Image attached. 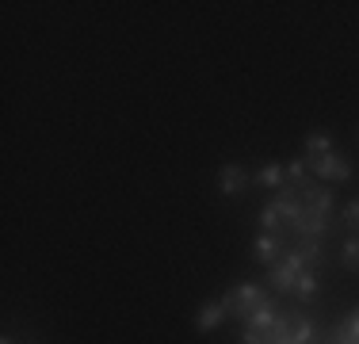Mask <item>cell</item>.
Listing matches in <instances>:
<instances>
[{
	"label": "cell",
	"mask_w": 359,
	"mask_h": 344,
	"mask_svg": "<svg viewBox=\"0 0 359 344\" xmlns=\"http://www.w3.org/2000/svg\"><path fill=\"white\" fill-rule=\"evenodd\" d=\"M264 303H268V295H264L256 283H237L233 291H226V295H222V306H226V314L245 317V322H249V314H252V310H260Z\"/></svg>",
	"instance_id": "1"
},
{
	"label": "cell",
	"mask_w": 359,
	"mask_h": 344,
	"mask_svg": "<svg viewBox=\"0 0 359 344\" xmlns=\"http://www.w3.org/2000/svg\"><path fill=\"white\" fill-rule=\"evenodd\" d=\"M268 337L279 340V344H310L313 340V325H310V317H302L294 310V314H279L276 317V325H271Z\"/></svg>",
	"instance_id": "2"
},
{
	"label": "cell",
	"mask_w": 359,
	"mask_h": 344,
	"mask_svg": "<svg viewBox=\"0 0 359 344\" xmlns=\"http://www.w3.org/2000/svg\"><path fill=\"white\" fill-rule=\"evenodd\" d=\"M310 168L318 172L321 180H332V184H344V180L352 176V165H348L340 153H325V157H313Z\"/></svg>",
	"instance_id": "3"
},
{
	"label": "cell",
	"mask_w": 359,
	"mask_h": 344,
	"mask_svg": "<svg viewBox=\"0 0 359 344\" xmlns=\"http://www.w3.org/2000/svg\"><path fill=\"white\" fill-rule=\"evenodd\" d=\"M271 206H276V211L283 214V218H290V222H294L298 214L306 211V203H302V187H294V184H283V187L276 192V203H271Z\"/></svg>",
	"instance_id": "4"
},
{
	"label": "cell",
	"mask_w": 359,
	"mask_h": 344,
	"mask_svg": "<svg viewBox=\"0 0 359 344\" xmlns=\"http://www.w3.org/2000/svg\"><path fill=\"white\" fill-rule=\"evenodd\" d=\"M245 184H249V176H245V172L237 168V165H226V168H222V176H218L222 195H229V199H233V195L245 192Z\"/></svg>",
	"instance_id": "5"
},
{
	"label": "cell",
	"mask_w": 359,
	"mask_h": 344,
	"mask_svg": "<svg viewBox=\"0 0 359 344\" xmlns=\"http://www.w3.org/2000/svg\"><path fill=\"white\" fill-rule=\"evenodd\" d=\"M222 317H226V306H222V303H207V306L199 310V314H195V325L207 333V329H218Z\"/></svg>",
	"instance_id": "6"
},
{
	"label": "cell",
	"mask_w": 359,
	"mask_h": 344,
	"mask_svg": "<svg viewBox=\"0 0 359 344\" xmlns=\"http://www.w3.org/2000/svg\"><path fill=\"white\" fill-rule=\"evenodd\" d=\"M279 256V237L276 234H264L260 241H256V260L260 264H276Z\"/></svg>",
	"instance_id": "7"
},
{
	"label": "cell",
	"mask_w": 359,
	"mask_h": 344,
	"mask_svg": "<svg viewBox=\"0 0 359 344\" xmlns=\"http://www.w3.org/2000/svg\"><path fill=\"white\" fill-rule=\"evenodd\" d=\"M306 153H310V161H313V157H325V153H332V138H329V134H310Z\"/></svg>",
	"instance_id": "8"
},
{
	"label": "cell",
	"mask_w": 359,
	"mask_h": 344,
	"mask_svg": "<svg viewBox=\"0 0 359 344\" xmlns=\"http://www.w3.org/2000/svg\"><path fill=\"white\" fill-rule=\"evenodd\" d=\"M256 184H260V187H276V192H279V187H283V168H276V165L260 168V172H256Z\"/></svg>",
	"instance_id": "9"
},
{
	"label": "cell",
	"mask_w": 359,
	"mask_h": 344,
	"mask_svg": "<svg viewBox=\"0 0 359 344\" xmlns=\"http://www.w3.org/2000/svg\"><path fill=\"white\" fill-rule=\"evenodd\" d=\"M298 298H302V303H310V298L313 295H318V279H313V272H302V275H298Z\"/></svg>",
	"instance_id": "10"
},
{
	"label": "cell",
	"mask_w": 359,
	"mask_h": 344,
	"mask_svg": "<svg viewBox=\"0 0 359 344\" xmlns=\"http://www.w3.org/2000/svg\"><path fill=\"white\" fill-rule=\"evenodd\" d=\"M340 260H344V268L359 272V237H348V245H344V253H340Z\"/></svg>",
	"instance_id": "11"
},
{
	"label": "cell",
	"mask_w": 359,
	"mask_h": 344,
	"mask_svg": "<svg viewBox=\"0 0 359 344\" xmlns=\"http://www.w3.org/2000/svg\"><path fill=\"white\" fill-rule=\"evenodd\" d=\"M260 226L268 230V234L279 226V211H276V206H264V211H260Z\"/></svg>",
	"instance_id": "12"
},
{
	"label": "cell",
	"mask_w": 359,
	"mask_h": 344,
	"mask_svg": "<svg viewBox=\"0 0 359 344\" xmlns=\"http://www.w3.org/2000/svg\"><path fill=\"white\" fill-rule=\"evenodd\" d=\"M344 226H348V230H355V234H359V199L344 206Z\"/></svg>",
	"instance_id": "13"
},
{
	"label": "cell",
	"mask_w": 359,
	"mask_h": 344,
	"mask_svg": "<svg viewBox=\"0 0 359 344\" xmlns=\"http://www.w3.org/2000/svg\"><path fill=\"white\" fill-rule=\"evenodd\" d=\"M344 329H348V337H352V344H359V310H352V317L344 322Z\"/></svg>",
	"instance_id": "14"
},
{
	"label": "cell",
	"mask_w": 359,
	"mask_h": 344,
	"mask_svg": "<svg viewBox=\"0 0 359 344\" xmlns=\"http://www.w3.org/2000/svg\"><path fill=\"white\" fill-rule=\"evenodd\" d=\"M264 344H279V340H271V337H268V340H264Z\"/></svg>",
	"instance_id": "15"
},
{
	"label": "cell",
	"mask_w": 359,
	"mask_h": 344,
	"mask_svg": "<svg viewBox=\"0 0 359 344\" xmlns=\"http://www.w3.org/2000/svg\"><path fill=\"white\" fill-rule=\"evenodd\" d=\"M4 344H12V340H4Z\"/></svg>",
	"instance_id": "16"
}]
</instances>
